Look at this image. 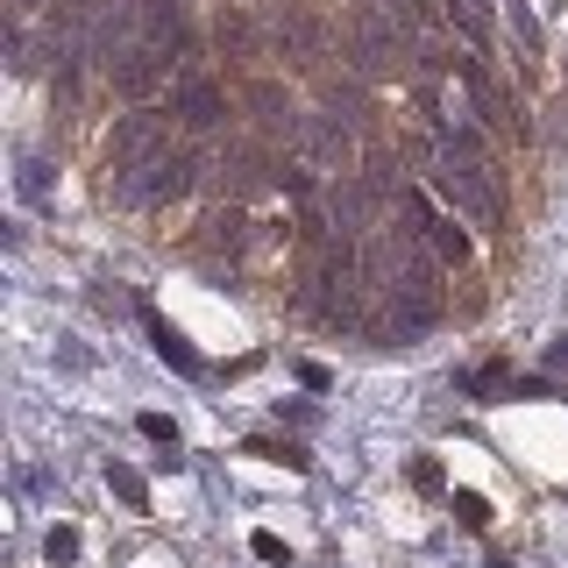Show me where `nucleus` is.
I'll return each mask as SVG.
<instances>
[{"instance_id": "bb28decb", "label": "nucleus", "mask_w": 568, "mask_h": 568, "mask_svg": "<svg viewBox=\"0 0 568 568\" xmlns=\"http://www.w3.org/2000/svg\"><path fill=\"white\" fill-rule=\"evenodd\" d=\"M547 363H555V369H568V334H561L555 348H547Z\"/></svg>"}, {"instance_id": "a878e982", "label": "nucleus", "mask_w": 568, "mask_h": 568, "mask_svg": "<svg viewBox=\"0 0 568 568\" xmlns=\"http://www.w3.org/2000/svg\"><path fill=\"white\" fill-rule=\"evenodd\" d=\"M248 547H256L263 561H284V540H277V532H256V540H248Z\"/></svg>"}, {"instance_id": "1a4fd4ad", "label": "nucleus", "mask_w": 568, "mask_h": 568, "mask_svg": "<svg viewBox=\"0 0 568 568\" xmlns=\"http://www.w3.org/2000/svg\"><path fill=\"white\" fill-rule=\"evenodd\" d=\"M178 121H185L192 135H206V129L227 121V93L206 79V71H185V79H178Z\"/></svg>"}, {"instance_id": "6e6552de", "label": "nucleus", "mask_w": 568, "mask_h": 568, "mask_svg": "<svg viewBox=\"0 0 568 568\" xmlns=\"http://www.w3.org/2000/svg\"><path fill=\"white\" fill-rule=\"evenodd\" d=\"M242 106L256 114V129H263V135H284V142H292V135H298V121H306L277 79H248V85H242Z\"/></svg>"}, {"instance_id": "412c9836", "label": "nucleus", "mask_w": 568, "mask_h": 568, "mask_svg": "<svg viewBox=\"0 0 568 568\" xmlns=\"http://www.w3.org/2000/svg\"><path fill=\"white\" fill-rule=\"evenodd\" d=\"M206 227H213V235H206L213 248H242V227H248V221H242V213H235V206H221V213H213V221H206Z\"/></svg>"}, {"instance_id": "2eb2a0df", "label": "nucleus", "mask_w": 568, "mask_h": 568, "mask_svg": "<svg viewBox=\"0 0 568 568\" xmlns=\"http://www.w3.org/2000/svg\"><path fill=\"white\" fill-rule=\"evenodd\" d=\"M106 490H114L129 511L150 505V484H142V469H129V462H106Z\"/></svg>"}, {"instance_id": "7ed1b4c3", "label": "nucleus", "mask_w": 568, "mask_h": 568, "mask_svg": "<svg viewBox=\"0 0 568 568\" xmlns=\"http://www.w3.org/2000/svg\"><path fill=\"white\" fill-rule=\"evenodd\" d=\"M398 22L405 14H377V8H355V29H348V43H355V71L363 79H390L405 58V43H398Z\"/></svg>"}, {"instance_id": "9d476101", "label": "nucleus", "mask_w": 568, "mask_h": 568, "mask_svg": "<svg viewBox=\"0 0 568 568\" xmlns=\"http://www.w3.org/2000/svg\"><path fill=\"white\" fill-rule=\"evenodd\" d=\"M462 79H469V106H476V114L490 121V129H511V135L526 129V121H519V106H511L505 93H497V79H490L484 64H462Z\"/></svg>"}, {"instance_id": "a211bd4d", "label": "nucleus", "mask_w": 568, "mask_h": 568, "mask_svg": "<svg viewBox=\"0 0 568 568\" xmlns=\"http://www.w3.org/2000/svg\"><path fill=\"white\" fill-rule=\"evenodd\" d=\"M150 342H156V355H164L171 369H200V355H192L185 342H178V334H171V327H164V320H156V313H150Z\"/></svg>"}, {"instance_id": "4be33fe9", "label": "nucleus", "mask_w": 568, "mask_h": 568, "mask_svg": "<svg viewBox=\"0 0 568 568\" xmlns=\"http://www.w3.org/2000/svg\"><path fill=\"white\" fill-rule=\"evenodd\" d=\"M511 36H519V50H526V58H540V22H532V14H526V0H511Z\"/></svg>"}, {"instance_id": "c85d7f7f", "label": "nucleus", "mask_w": 568, "mask_h": 568, "mask_svg": "<svg viewBox=\"0 0 568 568\" xmlns=\"http://www.w3.org/2000/svg\"><path fill=\"white\" fill-rule=\"evenodd\" d=\"M36 8H50V0H14V14H36Z\"/></svg>"}, {"instance_id": "f3484780", "label": "nucleus", "mask_w": 568, "mask_h": 568, "mask_svg": "<svg viewBox=\"0 0 568 568\" xmlns=\"http://www.w3.org/2000/svg\"><path fill=\"white\" fill-rule=\"evenodd\" d=\"M448 14L462 22L469 43H490V0H448Z\"/></svg>"}, {"instance_id": "39448f33", "label": "nucleus", "mask_w": 568, "mask_h": 568, "mask_svg": "<svg viewBox=\"0 0 568 568\" xmlns=\"http://www.w3.org/2000/svg\"><path fill=\"white\" fill-rule=\"evenodd\" d=\"M271 29H277V50L292 58V71H320V58H327V29H320V14L306 8V0H284Z\"/></svg>"}, {"instance_id": "6ab92c4d", "label": "nucleus", "mask_w": 568, "mask_h": 568, "mask_svg": "<svg viewBox=\"0 0 568 568\" xmlns=\"http://www.w3.org/2000/svg\"><path fill=\"white\" fill-rule=\"evenodd\" d=\"M426 242H434V248H440V256H455V263H462V256H469V235H462V227H455V221H440V213H434V221H426Z\"/></svg>"}, {"instance_id": "9b49d317", "label": "nucleus", "mask_w": 568, "mask_h": 568, "mask_svg": "<svg viewBox=\"0 0 568 568\" xmlns=\"http://www.w3.org/2000/svg\"><path fill=\"white\" fill-rule=\"evenodd\" d=\"M142 29H150V43L164 50V58L185 50V8H178V0H142Z\"/></svg>"}, {"instance_id": "cd10ccee", "label": "nucleus", "mask_w": 568, "mask_h": 568, "mask_svg": "<svg viewBox=\"0 0 568 568\" xmlns=\"http://www.w3.org/2000/svg\"><path fill=\"white\" fill-rule=\"evenodd\" d=\"M426 8H434V0H398V14H426Z\"/></svg>"}, {"instance_id": "f8f14e48", "label": "nucleus", "mask_w": 568, "mask_h": 568, "mask_svg": "<svg viewBox=\"0 0 568 568\" xmlns=\"http://www.w3.org/2000/svg\"><path fill=\"white\" fill-rule=\"evenodd\" d=\"M213 43H221L227 58H256V22H248L242 8H221V22H213Z\"/></svg>"}, {"instance_id": "f257e3e1", "label": "nucleus", "mask_w": 568, "mask_h": 568, "mask_svg": "<svg viewBox=\"0 0 568 568\" xmlns=\"http://www.w3.org/2000/svg\"><path fill=\"white\" fill-rule=\"evenodd\" d=\"M164 150H171L164 114H150V106L121 114V121H114V135H106V171H114V192H129V185H135V171H142V164H156Z\"/></svg>"}, {"instance_id": "5701e85b", "label": "nucleus", "mask_w": 568, "mask_h": 568, "mask_svg": "<svg viewBox=\"0 0 568 568\" xmlns=\"http://www.w3.org/2000/svg\"><path fill=\"white\" fill-rule=\"evenodd\" d=\"M455 519L484 532V526H490V505H484V497H476V490H455Z\"/></svg>"}, {"instance_id": "0eeeda50", "label": "nucleus", "mask_w": 568, "mask_h": 568, "mask_svg": "<svg viewBox=\"0 0 568 568\" xmlns=\"http://www.w3.org/2000/svg\"><path fill=\"white\" fill-rule=\"evenodd\" d=\"M106 79H114V93L150 100L156 79H164V50H156V43H121L114 58H106Z\"/></svg>"}, {"instance_id": "4468645a", "label": "nucleus", "mask_w": 568, "mask_h": 568, "mask_svg": "<svg viewBox=\"0 0 568 568\" xmlns=\"http://www.w3.org/2000/svg\"><path fill=\"white\" fill-rule=\"evenodd\" d=\"M221 178H227L235 192H248V185H271V164H263L256 150H227V156H221Z\"/></svg>"}, {"instance_id": "ddd939ff", "label": "nucleus", "mask_w": 568, "mask_h": 568, "mask_svg": "<svg viewBox=\"0 0 568 568\" xmlns=\"http://www.w3.org/2000/svg\"><path fill=\"white\" fill-rule=\"evenodd\" d=\"M14 192H22L29 206H50V200H58V185H50V164H43V156H14Z\"/></svg>"}, {"instance_id": "20e7f679", "label": "nucleus", "mask_w": 568, "mask_h": 568, "mask_svg": "<svg viewBox=\"0 0 568 568\" xmlns=\"http://www.w3.org/2000/svg\"><path fill=\"white\" fill-rule=\"evenodd\" d=\"M355 277H363V263L348 256V242H334L327 256H320V271H313V313L327 320V327L355 320Z\"/></svg>"}, {"instance_id": "f03ea898", "label": "nucleus", "mask_w": 568, "mask_h": 568, "mask_svg": "<svg viewBox=\"0 0 568 568\" xmlns=\"http://www.w3.org/2000/svg\"><path fill=\"white\" fill-rule=\"evenodd\" d=\"M434 192L462 213V221H476V227H497V221H505V200H497L490 171L476 164V156H448V164L434 171Z\"/></svg>"}, {"instance_id": "423d86ee", "label": "nucleus", "mask_w": 568, "mask_h": 568, "mask_svg": "<svg viewBox=\"0 0 568 568\" xmlns=\"http://www.w3.org/2000/svg\"><path fill=\"white\" fill-rule=\"evenodd\" d=\"M292 150H298V164H306V171L348 178V129L334 114H306V121H298V135H292Z\"/></svg>"}, {"instance_id": "b1692460", "label": "nucleus", "mask_w": 568, "mask_h": 568, "mask_svg": "<svg viewBox=\"0 0 568 568\" xmlns=\"http://www.w3.org/2000/svg\"><path fill=\"white\" fill-rule=\"evenodd\" d=\"M43 555H50V561H58V568H64V561H79V532H71V526H50V540H43Z\"/></svg>"}, {"instance_id": "393cba45", "label": "nucleus", "mask_w": 568, "mask_h": 568, "mask_svg": "<svg viewBox=\"0 0 568 568\" xmlns=\"http://www.w3.org/2000/svg\"><path fill=\"white\" fill-rule=\"evenodd\" d=\"M142 434H150L156 448H178V426H171L164 413H142Z\"/></svg>"}, {"instance_id": "aec40b11", "label": "nucleus", "mask_w": 568, "mask_h": 568, "mask_svg": "<svg viewBox=\"0 0 568 568\" xmlns=\"http://www.w3.org/2000/svg\"><path fill=\"white\" fill-rule=\"evenodd\" d=\"M327 106H334V121H369L363 93H355V85H342V79H327Z\"/></svg>"}, {"instance_id": "dca6fc26", "label": "nucleus", "mask_w": 568, "mask_h": 568, "mask_svg": "<svg viewBox=\"0 0 568 568\" xmlns=\"http://www.w3.org/2000/svg\"><path fill=\"white\" fill-rule=\"evenodd\" d=\"M505 390H519V384H511V363H484V369L469 377V398H476V405H497Z\"/></svg>"}]
</instances>
